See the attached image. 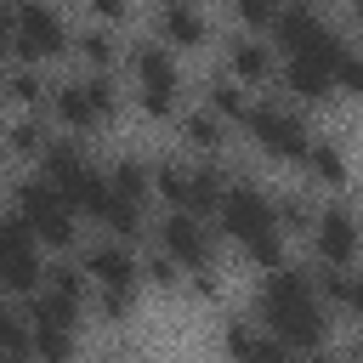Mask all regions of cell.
I'll return each mask as SVG.
<instances>
[{
	"label": "cell",
	"mask_w": 363,
	"mask_h": 363,
	"mask_svg": "<svg viewBox=\"0 0 363 363\" xmlns=\"http://www.w3.org/2000/svg\"><path fill=\"white\" fill-rule=\"evenodd\" d=\"M250 318H255L267 335H278L295 357L323 352L329 335H335V306L323 301L312 267H289V261L272 267V272H261L255 301H250Z\"/></svg>",
	"instance_id": "6da1fadb"
},
{
	"label": "cell",
	"mask_w": 363,
	"mask_h": 363,
	"mask_svg": "<svg viewBox=\"0 0 363 363\" xmlns=\"http://www.w3.org/2000/svg\"><path fill=\"white\" fill-rule=\"evenodd\" d=\"M216 233L255 267V272H272V267H284V227H278V199L272 193H261L255 182H244V176H233V187H227V199L216 204Z\"/></svg>",
	"instance_id": "7a4b0ae2"
},
{
	"label": "cell",
	"mask_w": 363,
	"mask_h": 363,
	"mask_svg": "<svg viewBox=\"0 0 363 363\" xmlns=\"http://www.w3.org/2000/svg\"><path fill=\"white\" fill-rule=\"evenodd\" d=\"M79 267H85V278H91V312L102 318V323H130V312H136V301H142V255L130 250V238H96V244H85L79 250Z\"/></svg>",
	"instance_id": "3957f363"
},
{
	"label": "cell",
	"mask_w": 363,
	"mask_h": 363,
	"mask_svg": "<svg viewBox=\"0 0 363 363\" xmlns=\"http://www.w3.org/2000/svg\"><path fill=\"white\" fill-rule=\"evenodd\" d=\"M40 176L79 210V221H96V227L108 221V210H113V182H108V164H96L79 136H57V142L45 147V159H40Z\"/></svg>",
	"instance_id": "277c9868"
},
{
	"label": "cell",
	"mask_w": 363,
	"mask_h": 363,
	"mask_svg": "<svg viewBox=\"0 0 363 363\" xmlns=\"http://www.w3.org/2000/svg\"><path fill=\"white\" fill-rule=\"evenodd\" d=\"M238 130H244V136L255 142V153L272 159V164H301V159L312 153V142H318V130L306 125V113H301L289 96H255Z\"/></svg>",
	"instance_id": "5b68a950"
},
{
	"label": "cell",
	"mask_w": 363,
	"mask_h": 363,
	"mask_svg": "<svg viewBox=\"0 0 363 363\" xmlns=\"http://www.w3.org/2000/svg\"><path fill=\"white\" fill-rule=\"evenodd\" d=\"M125 74H130V96H136V108H142L147 119H176V113H182L187 79H182V57H176L170 45H159V40L130 45V51H125Z\"/></svg>",
	"instance_id": "8992f818"
},
{
	"label": "cell",
	"mask_w": 363,
	"mask_h": 363,
	"mask_svg": "<svg viewBox=\"0 0 363 363\" xmlns=\"http://www.w3.org/2000/svg\"><path fill=\"white\" fill-rule=\"evenodd\" d=\"M11 216L45 244V250H79V210L45 182V176H23L11 187Z\"/></svg>",
	"instance_id": "52a82bcc"
},
{
	"label": "cell",
	"mask_w": 363,
	"mask_h": 363,
	"mask_svg": "<svg viewBox=\"0 0 363 363\" xmlns=\"http://www.w3.org/2000/svg\"><path fill=\"white\" fill-rule=\"evenodd\" d=\"M45 113H51L62 130L91 136V130H102V125L119 113V79H113V74H74V79L51 85Z\"/></svg>",
	"instance_id": "ba28073f"
},
{
	"label": "cell",
	"mask_w": 363,
	"mask_h": 363,
	"mask_svg": "<svg viewBox=\"0 0 363 363\" xmlns=\"http://www.w3.org/2000/svg\"><path fill=\"white\" fill-rule=\"evenodd\" d=\"M28 312V340H34V363H79V340H85V318L57 306L45 289H34L23 301Z\"/></svg>",
	"instance_id": "9c48e42d"
},
{
	"label": "cell",
	"mask_w": 363,
	"mask_h": 363,
	"mask_svg": "<svg viewBox=\"0 0 363 363\" xmlns=\"http://www.w3.org/2000/svg\"><path fill=\"white\" fill-rule=\"evenodd\" d=\"M216 227L210 216H193V210H164L153 221V250H164L182 272H210L216 267Z\"/></svg>",
	"instance_id": "30bf717a"
},
{
	"label": "cell",
	"mask_w": 363,
	"mask_h": 363,
	"mask_svg": "<svg viewBox=\"0 0 363 363\" xmlns=\"http://www.w3.org/2000/svg\"><path fill=\"white\" fill-rule=\"evenodd\" d=\"M40 284H45V244L17 216H0V295L28 301Z\"/></svg>",
	"instance_id": "8fae6325"
},
{
	"label": "cell",
	"mask_w": 363,
	"mask_h": 363,
	"mask_svg": "<svg viewBox=\"0 0 363 363\" xmlns=\"http://www.w3.org/2000/svg\"><path fill=\"white\" fill-rule=\"evenodd\" d=\"M11 51L23 62H57L62 51H74V34H68V17L51 6V0H17V34H11Z\"/></svg>",
	"instance_id": "7c38bea8"
},
{
	"label": "cell",
	"mask_w": 363,
	"mask_h": 363,
	"mask_svg": "<svg viewBox=\"0 0 363 363\" xmlns=\"http://www.w3.org/2000/svg\"><path fill=\"white\" fill-rule=\"evenodd\" d=\"M306 238H312V261H323V267H357L363 261V216L346 199L318 204Z\"/></svg>",
	"instance_id": "4fadbf2b"
},
{
	"label": "cell",
	"mask_w": 363,
	"mask_h": 363,
	"mask_svg": "<svg viewBox=\"0 0 363 363\" xmlns=\"http://www.w3.org/2000/svg\"><path fill=\"white\" fill-rule=\"evenodd\" d=\"M272 45H278L284 57H312V62H329V68H335L340 34H335L312 6H284L278 28H272Z\"/></svg>",
	"instance_id": "5bb4252c"
},
{
	"label": "cell",
	"mask_w": 363,
	"mask_h": 363,
	"mask_svg": "<svg viewBox=\"0 0 363 363\" xmlns=\"http://www.w3.org/2000/svg\"><path fill=\"white\" fill-rule=\"evenodd\" d=\"M153 40L182 51H204L210 45V17L199 0H153Z\"/></svg>",
	"instance_id": "9a60e30c"
},
{
	"label": "cell",
	"mask_w": 363,
	"mask_h": 363,
	"mask_svg": "<svg viewBox=\"0 0 363 363\" xmlns=\"http://www.w3.org/2000/svg\"><path fill=\"white\" fill-rule=\"evenodd\" d=\"M278 91L295 102V108H329L340 91H335V68L329 62H312V57H284L278 51Z\"/></svg>",
	"instance_id": "2e32d148"
},
{
	"label": "cell",
	"mask_w": 363,
	"mask_h": 363,
	"mask_svg": "<svg viewBox=\"0 0 363 363\" xmlns=\"http://www.w3.org/2000/svg\"><path fill=\"white\" fill-rule=\"evenodd\" d=\"M221 346L233 363H301L278 335H267L255 318H221Z\"/></svg>",
	"instance_id": "e0dca14e"
},
{
	"label": "cell",
	"mask_w": 363,
	"mask_h": 363,
	"mask_svg": "<svg viewBox=\"0 0 363 363\" xmlns=\"http://www.w3.org/2000/svg\"><path fill=\"white\" fill-rule=\"evenodd\" d=\"M227 74L250 91L261 85H278V45L267 34H233L227 40Z\"/></svg>",
	"instance_id": "ac0fdd59"
},
{
	"label": "cell",
	"mask_w": 363,
	"mask_h": 363,
	"mask_svg": "<svg viewBox=\"0 0 363 363\" xmlns=\"http://www.w3.org/2000/svg\"><path fill=\"white\" fill-rule=\"evenodd\" d=\"M176 136H182V147H187V153H199V159H216V153H227V142H233V125L199 102V108H182V113H176Z\"/></svg>",
	"instance_id": "d6986e66"
},
{
	"label": "cell",
	"mask_w": 363,
	"mask_h": 363,
	"mask_svg": "<svg viewBox=\"0 0 363 363\" xmlns=\"http://www.w3.org/2000/svg\"><path fill=\"white\" fill-rule=\"evenodd\" d=\"M199 102H204L210 113H221V119H227V125L238 130L255 96H250V85H238V79H233V74L221 68V74H210V79H204V91H199Z\"/></svg>",
	"instance_id": "ffe728a7"
},
{
	"label": "cell",
	"mask_w": 363,
	"mask_h": 363,
	"mask_svg": "<svg viewBox=\"0 0 363 363\" xmlns=\"http://www.w3.org/2000/svg\"><path fill=\"white\" fill-rule=\"evenodd\" d=\"M301 170L312 176V187H329V193H340V187L352 182L346 147H340V142H329V136H318V142H312V153L301 159Z\"/></svg>",
	"instance_id": "44dd1931"
},
{
	"label": "cell",
	"mask_w": 363,
	"mask_h": 363,
	"mask_svg": "<svg viewBox=\"0 0 363 363\" xmlns=\"http://www.w3.org/2000/svg\"><path fill=\"white\" fill-rule=\"evenodd\" d=\"M6 102H17L23 113H45V102H51V85H45V68L40 62H17L11 74H6V91H0Z\"/></svg>",
	"instance_id": "7402d4cb"
},
{
	"label": "cell",
	"mask_w": 363,
	"mask_h": 363,
	"mask_svg": "<svg viewBox=\"0 0 363 363\" xmlns=\"http://www.w3.org/2000/svg\"><path fill=\"white\" fill-rule=\"evenodd\" d=\"M74 51H79V62H85V74H113V68L125 62V51H119V40H113V28H102V23H91L85 34H74Z\"/></svg>",
	"instance_id": "603a6c76"
},
{
	"label": "cell",
	"mask_w": 363,
	"mask_h": 363,
	"mask_svg": "<svg viewBox=\"0 0 363 363\" xmlns=\"http://www.w3.org/2000/svg\"><path fill=\"white\" fill-rule=\"evenodd\" d=\"M57 136H51V119L45 113H23V119H11V130H6V153L11 159H45V147H51Z\"/></svg>",
	"instance_id": "cb8c5ba5"
},
{
	"label": "cell",
	"mask_w": 363,
	"mask_h": 363,
	"mask_svg": "<svg viewBox=\"0 0 363 363\" xmlns=\"http://www.w3.org/2000/svg\"><path fill=\"white\" fill-rule=\"evenodd\" d=\"M108 182H113V193H119V199H130V204H142V210H147V199H153V164H147V159L119 153V159L108 164Z\"/></svg>",
	"instance_id": "d4e9b609"
},
{
	"label": "cell",
	"mask_w": 363,
	"mask_h": 363,
	"mask_svg": "<svg viewBox=\"0 0 363 363\" xmlns=\"http://www.w3.org/2000/svg\"><path fill=\"white\" fill-rule=\"evenodd\" d=\"M187 187H193V159L182 153L153 159V199H164L170 210H187Z\"/></svg>",
	"instance_id": "484cf974"
},
{
	"label": "cell",
	"mask_w": 363,
	"mask_h": 363,
	"mask_svg": "<svg viewBox=\"0 0 363 363\" xmlns=\"http://www.w3.org/2000/svg\"><path fill=\"white\" fill-rule=\"evenodd\" d=\"M227 6H233V17H238L244 34H267V40H272V28L284 17V0H227Z\"/></svg>",
	"instance_id": "4316f807"
},
{
	"label": "cell",
	"mask_w": 363,
	"mask_h": 363,
	"mask_svg": "<svg viewBox=\"0 0 363 363\" xmlns=\"http://www.w3.org/2000/svg\"><path fill=\"white\" fill-rule=\"evenodd\" d=\"M335 91L363 102V45H352V40H340V51H335Z\"/></svg>",
	"instance_id": "83f0119b"
},
{
	"label": "cell",
	"mask_w": 363,
	"mask_h": 363,
	"mask_svg": "<svg viewBox=\"0 0 363 363\" xmlns=\"http://www.w3.org/2000/svg\"><path fill=\"white\" fill-rule=\"evenodd\" d=\"M142 284L147 289H164V295H176V289H187V272L164 255V250H147L142 255Z\"/></svg>",
	"instance_id": "f1b7e54d"
},
{
	"label": "cell",
	"mask_w": 363,
	"mask_h": 363,
	"mask_svg": "<svg viewBox=\"0 0 363 363\" xmlns=\"http://www.w3.org/2000/svg\"><path fill=\"white\" fill-rule=\"evenodd\" d=\"M312 216H318V204H306V199H278V227L284 233H312Z\"/></svg>",
	"instance_id": "f546056e"
},
{
	"label": "cell",
	"mask_w": 363,
	"mask_h": 363,
	"mask_svg": "<svg viewBox=\"0 0 363 363\" xmlns=\"http://www.w3.org/2000/svg\"><path fill=\"white\" fill-rule=\"evenodd\" d=\"M130 0H85V17L91 23H102V28H119V23H130Z\"/></svg>",
	"instance_id": "4dcf8cb0"
},
{
	"label": "cell",
	"mask_w": 363,
	"mask_h": 363,
	"mask_svg": "<svg viewBox=\"0 0 363 363\" xmlns=\"http://www.w3.org/2000/svg\"><path fill=\"white\" fill-rule=\"evenodd\" d=\"M11 34H17V0H0V45L11 51Z\"/></svg>",
	"instance_id": "1f68e13d"
},
{
	"label": "cell",
	"mask_w": 363,
	"mask_h": 363,
	"mask_svg": "<svg viewBox=\"0 0 363 363\" xmlns=\"http://www.w3.org/2000/svg\"><path fill=\"white\" fill-rule=\"evenodd\" d=\"M6 74H11V62H6V45H0V91H6Z\"/></svg>",
	"instance_id": "d6a6232c"
},
{
	"label": "cell",
	"mask_w": 363,
	"mask_h": 363,
	"mask_svg": "<svg viewBox=\"0 0 363 363\" xmlns=\"http://www.w3.org/2000/svg\"><path fill=\"white\" fill-rule=\"evenodd\" d=\"M352 17H357V34H363V0H352Z\"/></svg>",
	"instance_id": "836d02e7"
},
{
	"label": "cell",
	"mask_w": 363,
	"mask_h": 363,
	"mask_svg": "<svg viewBox=\"0 0 363 363\" xmlns=\"http://www.w3.org/2000/svg\"><path fill=\"white\" fill-rule=\"evenodd\" d=\"M306 363H346V357H323V352H312V357H306Z\"/></svg>",
	"instance_id": "e575fe53"
},
{
	"label": "cell",
	"mask_w": 363,
	"mask_h": 363,
	"mask_svg": "<svg viewBox=\"0 0 363 363\" xmlns=\"http://www.w3.org/2000/svg\"><path fill=\"white\" fill-rule=\"evenodd\" d=\"M284 6H312V11H318V0H284Z\"/></svg>",
	"instance_id": "d590c367"
}]
</instances>
